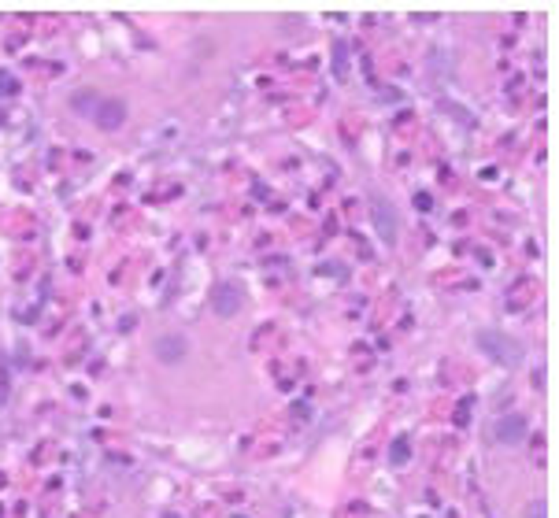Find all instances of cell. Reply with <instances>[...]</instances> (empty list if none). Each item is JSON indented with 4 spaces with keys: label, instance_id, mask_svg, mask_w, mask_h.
<instances>
[{
    "label": "cell",
    "instance_id": "277c9868",
    "mask_svg": "<svg viewBox=\"0 0 559 518\" xmlns=\"http://www.w3.org/2000/svg\"><path fill=\"white\" fill-rule=\"evenodd\" d=\"M371 207H374V230H378V237L386 244H397V215H393V204L386 196H374Z\"/></svg>",
    "mask_w": 559,
    "mask_h": 518
},
{
    "label": "cell",
    "instance_id": "5b68a950",
    "mask_svg": "<svg viewBox=\"0 0 559 518\" xmlns=\"http://www.w3.org/2000/svg\"><path fill=\"white\" fill-rule=\"evenodd\" d=\"M189 352V344L182 333H167V337H160V344H156V356H160V363H182Z\"/></svg>",
    "mask_w": 559,
    "mask_h": 518
},
{
    "label": "cell",
    "instance_id": "7a4b0ae2",
    "mask_svg": "<svg viewBox=\"0 0 559 518\" xmlns=\"http://www.w3.org/2000/svg\"><path fill=\"white\" fill-rule=\"evenodd\" d=\"M212 307H215V315H223V319H234V315L245 307V289L237 285V281H219L215 293H212Z\"/></svg>",
    "mask_w": 559,
    "mask_h": 518
},
{
    "label": "cell",
    "instance_id": "6da1fadb",
    "mask_svg": "<svg viewBox=\"0 0 559 518\" xmlns=\"http://www.w3.org/2000/svg\"><path fill=\"white\" fill-rule=\"evenodd\" d=\"M478 348H482L493 363H500V367H519L522 356H526V348H522L519 341H511L508 333H497V330L478 333Z\"/></svg>",
    "mask_w": 559,
    "mask_h": 518
},
{
    "label": "cell",
    "instance_id": "3957f363",
    "mask_svg": "<svg viewBox=\"0 0 559 518\" xmlns=\"http://www.w3.org/2000/svg\"><path fill=\"white\" fill-rule=\"evenodd\" d=\"M89 119H93L100 130H119V126L126 122V104L119 96H100L93 104V112H89Z\"/></svg>",
    "mask_w": 559,
    "mask_h": 518
},
{
    "label": "cell",
    "instance_id": "8992f818",
    "mask_svg": "<svg viewBox=\"0 0 559 518\" xmlns=\"http://www.w3.org/2000/svg\"><path fill=\"white\" fill-rule=\"evenodd\" d=\"M530 433V426H526V419L522 415H504V419L497 422V441L500 444H515V441H522Z\"/></svg>",
    "mask_w": 559,
    "mask_h": 518
},
{
    "label": "cell",
    "instance_id": "52a82bcc",
    "mask_svg": "<svg viewBox=\"0 0 559 518\" xmlns=\"http://www.w3.org/2000/svg\"><path fill=\"white\" fill-rule=\"evenodd\" d=\"M15 93H19V78L0 70V96H15Z\"/></svg>",
    "mask_w": 559,
    "mask_h": 518
},
{
    "label": "cell",
    "instance_id": "ba28073f",
    "mask_svg": "<svg viewBox=\"0 0 559 518\" xmlns=\"http://www.w3.org/2000/svg\"><path fill=\"white\" fill-rule=\"evenodd\" d=\"M393 463H397V467H400V463H408V441L404 437L393 444Z\"/></svg>",
    "mask_w": 559,
    "mask_h": 518
}]
</instances>
